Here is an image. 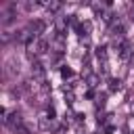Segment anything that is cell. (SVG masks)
I'll return each instance as SVG.
<instances>
[{
	"mask_svg": "<svg viewBox=\"0 0 134 134\" xmlns=\"http://www.w3.org/2000/svg\"><path fill=\"white\" fill-rule=\"evenodd\" d=\"M31 73H34V77H38V80L44 84V75H46V71H44V65H42V63L36 61V63L31 65Z\"/></svg>",
	"mask_w": 134,
	"mask_h": 134,
	"instance_id": "obj_4",
	"label": "cell"
},
{
	"mask_svg": "<svg viewBox=\"0 0 134 134\" xmlns=\"http://www.w3.org/2000/svg\"><path fill=\"white\" fill-rule=\"evenodd\" d=\"M130 109H132V113H134V105H130Z\"/></svg>",
	"mask_w": 134,
	"mask_h": 134,
	"instance_id": "obj_11",
	"label": "cell"
},
{
	"mask_svg": "<svg viewBox=\"0 0 134 134\" xmlns=\"http://www.w3.org/2000/svg\"><path fill=\"white\" fill-rule=\"evenodd\" d=\"M88 82H90V86H96L98 77H96V75H88Z\"/></svg>",
	"mask_w": 134,
	"mask_h": 134,
	"instance_id": "obj_9",
	"label": "cell"
},
{
	"mask_svg": "<svg viewBox=\"0 0 134 134\" xmlns=\"http://www.w3.org/2000/svg\"><path fill=\"white\" fill-rule=\"evenodd\" d=\"M13 132H15V134H29V128H27L25 124H19V126L13 128Z\"/></svg>",
	"mask_w": 134,
	"mask_h": 134,
	"instance_id": "obj_5",
	"label": "cell"
},
{
	"mask_svg": "<svg viewBox=\"0 0 134 134\" xmlns=\"http://www.w3.org/2000/svg\"><path fill=\"white\" fill-rule=\"evenodd\" d=\"M124 31H126V25H124L121 21H113V23H111V36H113V38H121Z\"/></svg>",
	"mask_w": 134,
	"mask_h": 134,
	"instance_id": "obj_3",
	"label": "cell"
},
{
	"mask_svg": "<svg viewBox=\"0 0 134 134\" xmlns=\"http://www.w3.org/2000/svg\"><path fill=\"white\" fill-rule=\"evenodd\" d=\"M132 19H134V13H132Z\"/></svg>",
	"mask_w": 134,
	"mask_h": 134,
	"instance_id": "obj_12",
	"label": "cell"
},
{
	"mask_svg": "<svg viewBox=\"0 0 134 134\" xmlns=\"http://www.w3.org/2000/svg\"><path fill=\"white\" fill-rule=\"evenodd\" d=\"M111 90H117L119 88V80H111V86H109Z\"/></svg>",
	"mask_w": 134,
	"mask_h": 134,
	"instance_id": "obj_10",
	"label": "cell"
},
{
	"mask_svg": "<svg viewBox=\"0 0 134 134\" xmlns=\"http://www.w3.org/2000/svg\"><path fill=\"white\" fill-rule=\"evenodd\" d=\"M61 73H63V77H69V75H71V69H69V67H63Z\"/></svg>",
	"mask_w": 134,
	"mask_h": 134,
	"instance_id": "obj_8",
	"label": "cell"
},
{
	"mask_svg": "<svg viewBox=\"0 0 134 134\" xmlns=\"http://www.w3.org/2000/svg\"><path fill=\"white\" fill-rule=\"evenodd\" d=\"M27 48H34V50H36V54H46V52H48V48H50V44H48V40L38 38L36 42H29V44H27Z\"/></svg>",
	"mask_w": 134,
	"mask_h": 134,
	"instance_id": "obj_1",
	"label": "cell"
},
{
	"mask_svg": "<svg viewBox=\"0 0 134 134\" xmlns=\"http://www.w3.org/2000/svg\"><path fill=\"white\" fill-rule=\"evenodd\" d=\"M44 29H46V23H44V21H31V23L27 25V31H29L31 36H40Z\"/></svg>",
	"mask_w": 134,
	"mask_h": 134,
	"instance_id": "obj_2",
	"label": "cell"
},
{
	"mask_svg": "<svg viewBox=\"0 0 134 134\" xmlns=\"http://www.w3.org/2000/svg\"><path fill=\"white\" fill-rule=\"evenodd\" d=\"M61 8V2H50L48 4V10H59Z\"/></svg>",
	"mask_w": 134,
	"mask_h": 134,
	"instance_id": "obj_7",
	"label": "cell"
},
{
	"mask_svg": "<svg viewBox=\"0 0 134 134\" xmlns=\"http://www.w3.org/2000/svg\"><path fill=\"white\" fill-rule=\"evenodd\" d=\"M105 50H107L105 46H98V48H96V57H98L103 63H105V59H107V52H105Z\"/></svg>",
	"mask_w": 134,
	"mask_h": 134,
	"instance_id": "obj_6",
	"label": "cell"
}]
</instances>
